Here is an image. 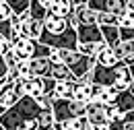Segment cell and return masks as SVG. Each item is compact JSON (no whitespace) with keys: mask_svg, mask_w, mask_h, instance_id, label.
Returning <instances> with one entry per match:
<instances>
[{"mask_svg":"<svg viewBox=\"0 0 134 130\" xmlns=\"http://www.w3.org/2000/svg\"><path fill=\"white\" fill-rule=\"evenodd\" d=\"M39 112H41V107L35 103V99L23 95L13 107H8L0 116V128L2 130H21L25 122L37 120Z\"/></svg>","mask_w":134,"mask_h":130,"instance_id":"6da1fadb","label":"cell"},{"mask_svg":"<svg viewBox=\"0 0 134 130\" xmlns=\"http://www.w3.org/2000/svg\"><path fill=\"white\" fill-rule=\"evenodd\" d=\"M54 122H66V120H76V118H85V105L72 101V99H52L50 107Z\"/></svg>","mask_w":134,"mask_h":130,"instance_id":"7a4b0ae2","label":"cell"},{"mask_svg":"<svg viewBox=\"0 0 134 130\" xmlns=\"http://www.w3.org/2000/svg\"><path fill=\"white\" fill-rule=\"evenodd\" d=\"M76 44L81 46H101V31L97 25H79L76 29Z\"/></svg>","mask_w":134,"mask_h":130,"instance_id":"3957f363","label":"cell"},{"mask_svg":"<svg viewBox=\"0 0 134 130\" xmlns=\"http://www.w3.org/2000/svg\"><path fill=\"white\" fill-rule=\"evenodd\" d=\"M23 97V89H21V81H15V83H6L0 87V105L4 110L13 107L19 99Z\"/></svg>","mask_w":134,"mask_h":130,"instance_id":"277c9868","label":"cell"},{"mask_svg":"<svg viewBox=\"0 0 134 130\" xmlns=\"http://www.w3.org/2000/svg\"><path fill=\"white\" fill-rule=\"evenodd\" d=\"M43 8L48 10L50 17H56V19H66L70 13H72V4L70 0H41Z\"/></svg>","mask_w":134,"mask_h":130,"instance_id":"5b68a950","label":"cell"},{"mask_svg":"<svg viewBox=\"0 0 134 130\" xmlns=\"http://www.w3.org/2000/svg\"><path fill=\"white\" fill-rule=\"evenodd\" d=\"M114 54H116L118 62H122L124 66L132 68L134 66V39H130V41H118L116 48H114Z\"/></svg>","mask_w":134,"mask_h":130,"instance_id":"8992f818","label":"cell"},{"mask_svg":"<svg viewBox=\"0 0 134 130\" xmlns=\"http://www.w3.org/2000/svg\"><path fill=\"white\" fill-rule=\"evenodd\" d=\"M114 107L118 110V114H120V116L128 114V112H134V91H132V89L118 93L116 99H114Z\"/></svg>","mask_w":134,"mask_h":130,"instance_id":"52a82bcc","label":"cell"},{"mask_svg":"<svg viewBox=\"0 0 134 130\" xmlns=\"http://www.w3.org/2000/svg\"><path fill=\"white\" fill-rule=\"evenodd\" d=\"M66 29H70L68 19H56V17H50V15L43 19V31L48 35H60Z\"/></svg>","mask_w":134,"mask_h":130,"instance_id":"ba28073f","label":"cell"},{"mask_svg":"<svg viewBox=\"0 0 134 130\" xmlns=\"http://www.w3.org/2000/svg\"><path fill=\"white\" fill-rule=\"evenodd\" d=\"M50 68H52V62L48 58H33V60H29V72H31V77L48 79L50 77Z\"/></svg>","mask_w":134,"mask_h":130,"instance_id":"9c48e42d","label":"cell"},{"mask_svg":"<svg viewBox=\"0 0 134 130\" xmlns=\"http://www.w3.org/2000/svg\"><path fill=\"white\" fill-rule=\"evenodd\" d=\"M93 60H95V64H97V66H103V68H111V66L118 64L116 54H114V48H107L105 44L97 50V54H95Z\"/></svg>","mask_w":134,"mask_h":130,"instance_id":"30bf717a","label":"cell"},{"mask_svg":"<svg viewBox=\"0 0 134 130\" xmlns=\"http://www.w3.org/2000/svg\"><path fill=\"white\" fill-rule=\"evenodd\" d=\"M74 85H76V83H72V81L56 83L52 99H72V93H74Z\"/></svg>","mask_w":134,"mask_h":130,"instance_id":"8fae6325","label":"cell"},{"mask_svg":"<svg viewBox=\"0 0 134 130\" xmlns=\"http://www.w3.org/2000/svg\"><path fill=\"white\" fill-rule=\"evenodd\" d=\"M72 101H76V103H81V105L91 103V89H89V85L76 83V85H74V93H72Z\"/></svg>","mask_w":134,"mask_h":130,"instance_id":"7c38bea8","label":"cell"},{"mask_svg":"<svg viewBox=\"0 0 134 130\" xmlns=\"http://www.w3.org/2000/svg\"><path fill=\"white\" fill-rule=\"evenodd\" d=\"M48 79H52V81H56V83H62V81H72V83H74L70 70H68L64 64H52L50 77H48Z\"/></svg>","mask_w":134,"mask_h":130,"instance_id":"4fadbf2b","label":"cell"},{"mask_svg":"<svg viewBox=\"0 0 134 130\" xmlns=\"http://www.w3.org/2000/svg\"><path fill=\"white\" fill-rule=\"evenodd\" d=\"M29 19H33V21H39V23H43V19L48 17V10L43 8V4H41V0H29Z\"/></svg>","mask_w":134,"mask_h":130,"instance_id":"5bb4252c","label":"cell"},{"mask_svg":"<svg viewBox=\"0 0 134 130\" xmlns=\"http://www.w3.org/2000/svg\"><path fill=\"white\" fill-rule=\"evenodd\" d=\"M101 31V39L107 48H116V44L120 41V35H118V27H99Z\"/></svg>","mask_w":134,"mask_h":130,"instance_id":"9a60e30c","label":"cell"},{"mask_svg":"<svg viewBox=\"0 0 134 130\" xmlns=\"http://www.w3.org/2000/svg\"><path fill=\"white\" fill-rule=\"evenodd\" d=\"M54 126V116L50 110H41L37 116V130H52Z\"/></svg>","mask_w":134,"mask_h":130,"instance_id":"2e32d148","label":"cell"},{"mask_svg":"<svg viewBox=\"0 0 134 130\" xmlns=\"http://www.w3.org/2000/svg\"><path fill=\"white\" fill-rule=\"evenodd\" d=\"M6 4H8L13 17H21L23 13L29 10V0H6Z\"/></svg>","mask_w":134,"mask_h":130,"instance_id":"e0dca14e","label":"cell"},{"mask_svg":"<svg viewBox=\"0 0 134 130\" xmlns=\"http://www.w3.org/2000/svg\"><path fill=\"white\" fill-rule=\"evenodd\" d=\"M54 128L56 130H81V126H79V118H76V120H66V122H60V124L54 122Z\"/></svg>","mask_w":134,"mask_h":130,"instance_id":"ac0fdd59","label":"cell"},{"mask_svg":"<svg viewBox=\"0 0 134 130\" xmlns=\"http://www.w3.org/2000/svg\"><path fill=\"white\" fill-rule=\"evenodd\" d=\"M116 27L118 29H134V19L132 17H126V15H120Z\"/></svg>","mask_w":134,"mask_h":130,"instance_id":"d6986e66","label":"cell"},{"mask_svg":"<svg viewBox=\"0 0 134 130\" xmlns=\"http://www.w3.org/2000/svg\"><path fill=\"white\" fill-rule=\"evenodd\" d=\"M118 35H120V41H130L134 39V29H118Z\"/></svg>","mask_w":134,"mask_h":130,"instance_id":"ffe728a7","label":"cell"},{"mask_svg":"<svg viewBox=\"0 0 134 130\" xmlns=\"http://www.w3.org/2000/svg\"><path fill=\"white\" fill-rule=\"evenodd\" d=\"M6 74H8V68H6V64H4V60H2V56H0V87L8 83V79H6Z\"/></svg>","mask_w":134,"mask_h":130,"instance_id":"44dd1931","label":"cell"},{"mask_svg":"<svg viewBox=\"0 0 134 130\" xmlns=\"http://www.w3.org/2000/svg\"><path fill=\"white\" fill-rule=\"evenodd\" d=\"M79 126H81V130H93L87 118H79Z\"/></svg>","mask_w":134,"mask_h":130,"instance_id":"7402d4cb","label":"cell"},{"mask_svg":"<svg viewBox=\"0 0 134 130\" xmlns=\"http://www.w3.org/2000/svg\"><path fill=\"white\" fill-rule=\"evenodd\" d=\"M4 112H6V110H4V107H2V105H0V116L4 114Z\"/></svg>","mask_w":134,"mask_h":130,"instance_id":"603a6c76","label":"cell"},{"mask_svg":"<svg viewBox=\"0 0 134 130\" xmlns=\"http://www.w3.org/2000/svg\"><path fill=\"white\" fill-rule=\"evenodd\" d=\"M52 130H56V128H54V126H52Z\"/></svg>","mask_w":134,"mask_h":130,"instance_id":"cb8c5ba5","label":"cell"},{"mask_svg":"<svg viewBox=\"0 0 134 130\" xmlns=\"http://www.w3.org/2000/svg\"><path fill=\"white\" fill-rule=\"evenodd\" d=\"M0 130H2V128H0Z\"/></svg>","mask_w":134,"mask_h":130,"instance_id":"d4e9b609","label":"cell"}]
</instances>
